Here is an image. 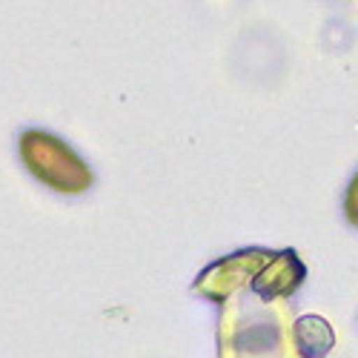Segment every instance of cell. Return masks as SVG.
Returning a JSON list of instances; mask_svg holds the SVG:
<instances>
[{
  "mask_svg": "<svg viewBox=\"0 0 358 358\" xmlns=\"http://www.w3.org/2000/svg\"><path fill=\"white\" fill-rule=\"evenodd\" d=\"M347 215H350V221H352V224H358V178L352 181L350 195H347Z\"/></svg>",
  "mask_w": 358,
  "mask_h": 358,
  "instance_id": "obj_1",
  "label": "cell"
}]
</instances>
